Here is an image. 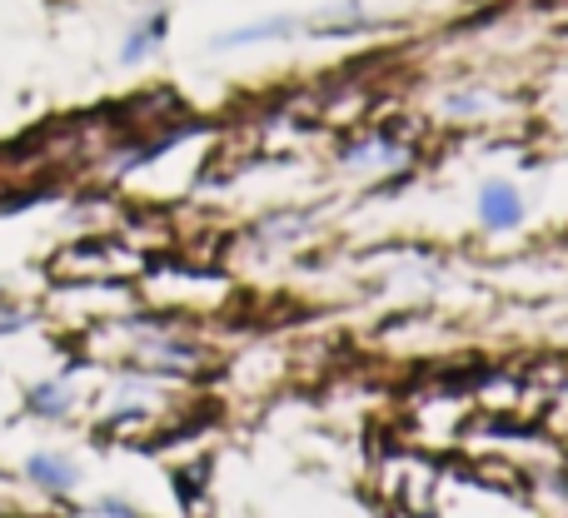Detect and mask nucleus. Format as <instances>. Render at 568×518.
I'll return each instance as SVG.
<instances>
[{
	"instance_id": "nucleus-7",
	"label": "nucleus",
	"mask_w": 568,
	"mask_h": 518,
	"mask_svg": "<svg viewBox=\"0 0 568 518\" xmlns=\"http://www.w3.org/2000/svg\"><path fill=\"white\" fill-rule=\"evenodd\" d=\"M449 110H454V115H479V110H484V95H454Z\"/></svg>"
},
{
	"instance_id": "nucleus-5",
	"label": "nucleus",
	"mask_w": 568,
	"mask_h": 518,
	"mask_svg": "<svg viewBox=\"0 0 568 518\" xmlns=\"http://www.w3.org/2000/svg\"><path fill=\"white\" fill-rule=\"evenodd\" d=\"M26 404L36 414H45V419H60V414L70 409V389L65 384H36V389L26 394Z\"/></svg>"
},
{
	"instance_id": "nucleus-6",
	"label": "nucleus",
	"mask_w": 568,
	"mask_h": 518,
	"mask_svg": "<svg viewBox=\"0 0 568 518\" xmlns=\"http://www.w3.org/2000/svg\"><path fill=\"white\" fill-rule=\"evenodd\" d=\"M90 514H110V518H130V514H135V504H125V499H100V504H95V509H90Z\"/></svg>"
},
{
	"instance_id": "nucleus-8",
	"label": "nucleus",
	"mask_w": 568,
	"mask_h": 518,
	"mask_svg": "<svg viewBox=\"0 0 568 518\" xmlns=\"http://www.w3.org/2000/svg\"><path fill=\"white\" fill-rule=\"evenodd\" d=\"M26 324V314H0V329H20Z\"/></svg>"
},
{
	"instance_id": "nucleus-3",
	"label": "nucleus",
	"mask_w": 568,
	"mask_h": 518,
	"mask_svg": "<svg viewBox=\"0 0 568 518\" xmlns=\"http://www.w3.org/2000/svg\"><path fill=\"white\" fill-rule=\"evenodd\" d=\"M26 474L40 484V489H50V494H70L80 484V469L70 459H60V454H30Z\"/></svg>"
},
{
	"instance_id": "nucleus-4",
	"label": "nucleus",
	"mask_w": 568,
	"mask_h": 518,
	"mask_svg": "<svg viewBox=\"0 0 568 518\" xmlns=\"http://www.w3.org/2000/svg\"><path fill=\"white\" fill-rule=\"evenodd\" d=\"M165 30H170V20L165 16H150L145 26H135L125 35V50H120V60H130V65H135V60H145L150 50L160 45V40H165Z\"/></svg>"
},
{
	"instance_id": "nucleus-2",
	"label": "nucleus",
	"mask_w": 568,
	"mask_h": 518,
	"mask_svg": "<svg viewBox=\"0 0 568 518\" xmlns=\"http://www.w3.org/2000/svg\"><path fill=\"white\" fill-rule=\"evenodd\" d=\"M479 220L489 230H519L524 225V200L509 180H489L479 190Z\"/></svg>"
},
{
	"instance_id": "nucleus-1",
	"label": "nucleus",
	"mask_w": 568,
	"mask_h": 518,
	"mask_svg": "<svg viewBox=\"0 0 568 518\" xmlns=\"http://www.w3.org/2000/svg\"><path fill=\"white\" fill-rule=\"evenodd\" d=\"M304 30H310V26H304V20H294V16H270V20H250V26L215 35V40H210V50L260 45V40H294V35H304Z\"/></svg>"
}]
</instances>
